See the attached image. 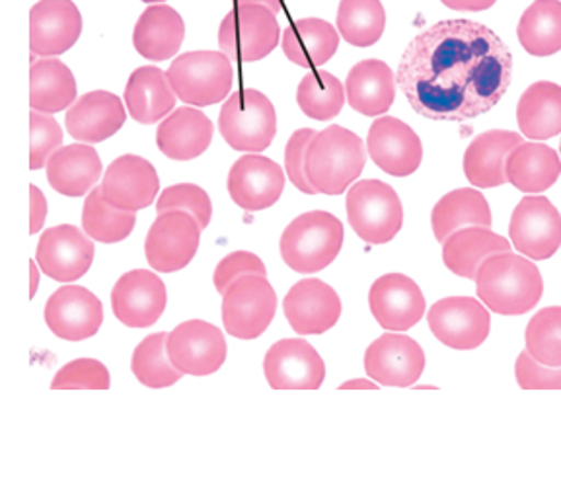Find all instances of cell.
Returning <instances> with one entry per match:
<instances>
[{"label":"cell","instance_id":"6da1fadb","mask_svg":"<svg viewBox=\"0 0 561 491\" xmlns=\"http://www.w3.org/2000/svg\"><path fill=\"white\" fill-rule=\"evenodd\" d=\"M513 53L490 26L455 18L415 35L396 80L403 96L433 122H468L488 114L507 94Z\"/></svg>","mask_w":561,"mask_h":491},{"label":"cell","instance_id":"7a4b0ae2","mask_svg":"<svg viewBox=\"0 0 561 491\" xmlns=\"http://www.w3.org/2000/svg\"><path fill=\"white\" fill-rule=\"evenodd\" d=\"M478 297L491 312L520 316L538 307L543 293L542 273L523 254H495L482 263L476 277Z\"/></svg>","mask_w":561,"mask_h":491},{"label":"cell","instance_id":"3957f363","mask_svg":"<svg viewBox=\"0 0 561 491\" xmlns=\"http://www.w3.org/2000/svg\"><path fill=\"white\" fill-rule=\"evenodd\" d=\"M367 152L357 133L342 125H330L308 147V182L318 193L342 195L365 170Z\"/></svg>","mask_w":561,"mask_h":491},{"label":"cell","instance_id":"277c9868","mask_svg":"<svg viewBox=\"0 0 561 491\" xmlns=\"http://www.w3.org/2000/svg\"><path fill=\"white\" fill-rule=\"evenodd\" d=\"M342 220L328 210H308L290 220L279 240L280 258L293 272L316 273L325 270L342 252Z\"/></svg>","mask_w":561,"mask_h":491},{"label":"cell","instance_id":"5b68a950","mask_svg":"<svg viewBox=\"0 0 561 491\" xmlns=\"http://www.w3.org/2000/svg\"><path fill=\"white\" fill-rule=\"evenodd\" d=\"M219 132L230 149L262 152L277 133V114L272 100L255 88H242L220 107Z\"/></svg>","mask_w":561,"mask_h":491},{"label":"cell","instance_id":"8992f818","mask_svg":"<svg viewBox=\"0 0 561 491\" xmlns=\"http://www.w3.org/2000/svg\"><path fill=\"white\" fill-rule=\"evenodd\" d=\"M178 100L205 107L230 96L234 70L227 53L190 52L175 57L167 70Z\"/></svg>","mask_w":561,"mask_h":491},{"label":"cell","instance_id":"52a82bcc","mask_svg":"<svg viewBox=\"0 0 561 491\" xmlns=\"http://www.w3.org/2000/svg\"><path fill=\"white\" fill-rule=\"evenodd\" d=\"M347 219L355 235L367 244H386L403 227V207L392 185L363 180L347 192Z\"/></svg>","mask_w":561,"mask_h":491},{"label":"cell","instance_id":"ba28073f","mask_svg":"<svg viewBox=\"0 0 561 491\" xmlns=\"http://www.w3.org/2000/svg\"><path fill=\"white\" fill-rule=\"evenodd\" d=\"M277 12L263 4H238L219 26L220 52L240 62L265 59L279 45Z\"/></svg>","mask_w":561,"mask_h":491},{"label":"cell","instance_id":"9c48e42d","mask_svg":"<svg viewBox=\"0 0 561 491\" xmlns=\"http://www.w3.org/2000/svg\"><path fill=\"white\" fill-rule=\"evenodd\" d=\"M277 295L263 275H245L222 295V324L232 338L255 340L275 318Z\"/></svg>","mask_w":561,"mask_h":491},{"label":"cell","instance_id":"30bf717a","mask_svg":"<svg viewBox=\"0 0 561 491\" xmlns=\"http://www.w3.org/2000/svg\"><path fill=\"white\" fill-rule=\"evenodd\" d=\"M202 230L197 219L185 210L160 213L145 240V255L150 267L160 273L187 267L199 250Z\"/></svg>","mask_w":561,"mask_h":491},{"label":"cell","instance_id":"8fae6325","mask_svg":"<svg viewBox=\"0 0 561 491\" xmlns=\"http://www.w3.org/2000/svg\"><path fill=\"white\" fill-rule=\"evenodd\" d=\"M511 242L530 260H550L561 246V215L542 195H528L518 202L508 222Z\"/></svg>","mask_w":561,"mask_h":491},{"label":"cell","instance_id":"7c38bea8","mask_svg":"<svg viewBox=\"0 0 561 491\" xmlns=\"http://www.w3.org/2000/svg\"><path fill=\"white\" fill-rule=\"evenodd\" d=\"M431 332L450 350H478L490 335L491 316L483 302L472 297H448L427 312Z\"/></svg>","mask_w":561,"mask_h":491},{"label":"cell","instance_id":"4fadbf2b","mask_svg":"<svg viewBox=\"0 0 561 491\" xmlns=\"http://www.w3.org/2000/svg\"><path fill=\"white\" fill-rule=\"evenodd\" d=\"M168 357L178 370L192 377H209L227 361V340L217 326L187 320L168 333Z\"/></svg>","mask_w":561,"mask_h":491},{"label":"cell","instance_id":"5bb4252c","mask_svg":"<svg viewBox=\"0 0 561 491\" xmlns=\"http://www.w3.org/2000/svg\"><path fill=\"white\" fill-rule=\"evenodd\" d=\"M94 240L75 225L47 228L35 250L42 272L59 283L79 281L94 263Z\"/></svg>","mask_w":561,"mask_h":491},{"label":"cell","instance_id":"9a60e30c","mask_svg":"<svg viewBox=\"0 0 561 491\" xmlns=\"http://www.w3.org/2000/svg\"><path fill=\"white\" fill-rule=\"evenodd\" d=\"M285 170L260 152H248L238 158L228 172L227 187L230 199L240 209H270L285 192Z\"/></svg>","mask_w":561,"mask_h":491},{"label":"cell","instance_id":"2e32d148","mask_svg":"<svg viewBox=\"0 0 561 491\" xmlns=\"http://www.w3.org/2000/svg\"><path fill=\"white\" fill-rule=\"evenodd\" d=\"M263 373L273 390H318L324 385L325 365L307 340L289 338L265 353Z\"/></svg>","mask_w":561,"mask_h":491},{"label":"cell","instance_id":"e0dca14e","mask_svg":"<svg viewBox=\"0 0 561 491\" xmlns=\"http://www.w3.org/2000/svg\"><path fill=\"white\" fill-rule=\"evenodd\" d=\"M45 324L65 342H84L104 322L102 300L92 290L67 285L55 290L44 310Z\"/></svg>","mask_w":561,"mask_h":491},{"label":"cell","instance_id":"ac0fdd59","mask_svg":"<svg viewBox=\"0 0 561 491\" xmlns=\"http://www.w3.org/2000/svg\"><path fill=\"white\" fill-rule=\"evenodd\" d=\"M164 281L149 270H133L122 275L112 290V308L123 326L142 330L157 324L167 310Z\"/></svg>","mask_w":561,"mask_h":491},{"label":"cell","instance_id":"d6986e66","mask_svg":"<svg viewBox=\"0 0 561 491\" xmlns=\"http://www.w3.org/2000/svg\"><path fill=\"white\" fill-rule=\"evenodd\" d=\"M365 370L378 385L408 388L425 370V351L402 333H385L365 351Z\"/></svg>","mask_w":561,"mask_h":491},{"label":"cell","instance_id":"ffe728a7","mask_svg":"<svg viewBox=\"0 0 561 491\" xmlns=\"http://www.w3.org/2000/svg\"><path fill=\"white\" fill-rule=\"evenodd\" d=\"M368 307L380 328L388 332H405L423 318L427 302L412 277L388 273L373 283L368 290Z\"/></svg>","mask_w":561,"mask_h":491},{"label":"cell","instance_id":"44dd1931","mask_svg":"<svg viewBox=\"0 0 561 491\" xmlns=\"http://www.w3.org/2000/svg\"><path fill=\"white\" fill-rule=\"evenodd\" d=\"M368 157L386 174L405 178L417 172L423 160L420 135L398 117H378L367 137Z\"/></svg>","mask_w":561,"mask_h":491},{"label":"cell","instance_id":"7402d4cb","mask_svg":"<svg viewBox=\"0 0 561 491\" xmlns=\"http://www.w3.org/2000/svg\"><path fill=\"white\" fill-rule=\"evenodd\" d=\"M100 187L105 202L112 203L117 209L137 213L147 209L157 199L160 178L157 168L147 158L123 155L107 167Z\"/></svg>","mask_w":561,"mask_h":491},{"label":"cell","instance_id":"603a6c76","mask_svg":"<svg viewBox=\"0 0 561 491\" xmlns=\"http://www.w3.org/2000/svg\"><path fill=\"white\" fill-rule=\"evenodd\" d=\"M82 34V14L72 0H37L30 10V47L39 57L69 52Z\"/></svg>","mask_w":561,"mask_h":491},{"label":"cell","instance_id":"cb8c5ba5","mask_svg":"<svg viewBox=\"0 0 561 491\" xmlns=\"http://www.w3.org/2000/svg\"><path fill=\"white\" fill-rule=\"evenodd\" d=\"M290 328L300 335H320L332 330L342 316V300L320 279H302L290 287L283 300Z\"/></svg>","mask_w":561,"mask_h":491},{"label":"cell","instance_id":"d4e9b609","mask_svg":"<svg viewBox=\"0 0 561 491\" xmlns=\"http://www.w3.org/2000/svg\"><path fill=\"white\" fill-rule=\"evenodd\" d=\"M127 105L122 98L105 90H94L80 96L65 115V125L70 137L80 142L96 145L114 137L127 119Z\"/></svg>","mask_w":561,"mask_h":491},{"label":"cell","instance_id":"484cf974","mask_svg":"<svg viewBox=\"0 0 561 491\" xmlns=\"http://www.w3.org/2000/svg\"><path fill=\"white\" fill-rule=\"evenodd\" d=\"M518 145H523L520 133L491 129L478 135L465 152L466 180L483 190L507 184V158Z\"/></svg>","mask_w":561,"mask_h":491},{"label":"cell","instance_id":"4316f807","mask_svg":"<svg viewBox=\"0 0 561 491\" xmlns=\"http://www.w3.org/2000/svg\"><path fill=\"white\" fill-rule=\"evenodd\" d=\"M215 125L202 110L192 105L178 107L162 119L157 129V147L172 160H193L209 149Z\"/></svg>","mask_w":561,"mask_h":491},{"label":"cell","instance_id":"83f0119b","mask_svg":"<svg viewBox=\"0 0 561 491\" xmlns=\"http://www.w3.org/2000/svg\"><path fill=\"white\" fill-rule=\"evenodd\" d=\"M45 170L47 182L55 192L67 197H80L96 187L104 167L92 145L75 142L53 152Z\"/></svg>","mask_w":561,"mask_h":491},{"label":"cell","instance_id":"f1b7e54d","mask_svg":"<svg viewBox=\"0 0 561 491\" xmlns=\"http://www.w3.org/2000/svg\"><path fill=\"white\" fill-rule=\"evenodd\" d=\"M178 94L168 75L154 65H145L131 72L125 87V105L135 122L154 125L174 112Z\"/></svg>","mask_w":561,"mask_h":491},{"label":"cell","instance_id":"f546056e","mask_svg":"<svg viewBox=\"0 0 561 491\" xmlns=\"http://www.w3.org/2000/svg\"><path fill=\"white\" fill-rule=\"evenodd\" d=\"M185 22L168 4H150L133 30V45L140 57L160 62L172 59L184 44Z\"/></svg>","mask_w":561,"mask_h":491},{"label":"cell","instance_id":"4dcf8cb0","mask_svg":"<svg viewBox=\"0 0 561 491\" xmlns=\"http://www.w3.org/2000/svg\"><path fill=\"white\" fill-rule=\"evenodd\" d=\"M396 84V75L385 61L365 59L351 67L345 94L355 112L375 117L386 114L394 104Z\"/></svg>","mask_w":561,"mask_h":491},{"label":"cell","instance_id":"1f68e13d","mask_svg":"<svg viewBox=\"0 0 561 491\" xmlns=\"http://www.w3.org/2000/svg\"><path fill=\"white\" fill-rule=\"evenodd\" d=\"M340 35V30H335L328 20L300 18L283 32L280 47L297 67L318 69L337 52Z\"/></svg>","mask_w":561,"mask_h":491},{"label":"cell","instance_id":"d6a6232c","mask_svg":"<svg viewBox=\"0 0 561 491\" xmlns=\"http://www.w3.org/2000/svg\"><path fill=\"white\" fill-rule=\"evenodd\" d=\"M511 252L507 238L495 235L491 228L468 227L456 230L443 242V262L450 272L476 281L482 263L495 254Z\"/></svg>","mask_w":561,"mask_h":491},{"label":"cell","instance_id":"836d02e7","mask_svg":"<svg viewBox=\"0 0 561 491\" xmlns=\"http://www.w3.org/2000/svg\"><path fill=\"white\" fill-rule=\"evenodd\" d=\"M491 225H493V215H491L490 203L476 187H460V190L448 192L431 210L433 235L440 244L460 228H491Z\"/></svg>","mask_w":561,"mask_h":491},{"label":"cell","instance_id":"e575fe53","mask_svg":"<svg viewBox=\"0 0 561 491\" xmlns=\"http://www.w3.org/2000/svg\"><path fill=\"white\" fill-rule=\"evenodd\" d=\"M505 172L508 184L518 192L542 193L560 180L561 160L552 147L530 140L508 155Z\"/></svg>","mask_w":561,"mask_h":491},{"label":"cell","instance_id":"d590c367","mask_svg":"<svg viewBox=\"0 0 561 491\" xmlns=\"http://www.w3.org/2000/svg\"><path fill=\"white\" fill-rule=\"evenodd\" d=\"M518 129L530 140H548L561 133V87L538 80L526 88L517 104Z\"/></svg>","mask_w":561,"mask_h":491},{"label":"cell","instance_id":"8d00e7d4","mask_svg":"<svg viewBox=\"0 0 561 491\" xmlns=\"http://www.w3.org/2000/svg\"><path fill=\"white\" fill-rule=\"evenodd\" d=\"M77 102L72 70L55 57H44L30 69V105L44 114H59Z\"/></svg>","mask_w":561,"mask_h":491},{"label":"cell","instance_id":"74e56055","mask_svg":"<svg viewBox=\"0 0 561 491\" xmlns=\"http://www.w3.org/2000/svg\"><path fill=\"white\" fill-rule=\"evenodd\" d=\"M523 49L535 57L561 52V0H535L517 26Z\"/></svg>","mask_w":561,"mask_h":491},{"label":"cell","instance_id":"f35d334b","mask_svg":"<svg viewBox=\"0 0 561 491\" xmlns=\"http://www.w3.org/2000/svg\"><path fill=\"white\" fill-rule=\"evenodd\" d=\"M137 215L133 210H122L112 203L105 202L102 187H94L88 193L87 202L82 207V230L88 237L102 244H117L135 228Z\"/></svg>","mask_w":561,"mask_h":491},{"label":"cell","instance_id":"ab89813d","mask_svg":"<svg viewBox=\"0 0 561 491\" xmlns=\"http://www.w3.org/2000/svg\"><path fill=\"white\" fill-rule=\"evenodd\" d=\"M386 10L380 0H340L337 30L347 44L370 47L385 34Z\"/></svg>","mask_w":561,"mask_h":491},{"label":"cell","instance_id":"60d3db41","mask_svg":"<svg viewBox=\"0 0 561 491\" xmlns=\"http://www.w3.org/2000/svg\"><path fill=\"white\" fill-rule=\"evenodd\" d=\"M345 98V87L328 70L308 72L297 88L298 107L316 122H330L340 115Z\"/></svg>","mask_w":561,"mask_h":491},{"label":"cell","instance_id":"b9f144b4","mask_svg":"<svg viewBox=\"0 0 561 491\" xmlns=\"http://www.w3.org/2000/svg\"><path fill=\"white\" fill-rule=\"evenodd\" d=\"M168 333H152L135 347L131 370L140 385L147 388H168L184 377L168 357Z\"/></svg>","mask_w":561,"mask_h":491},{"label":"cell","instance_id":"7bdbcfd3","mask_svg":"<svg viewBox=\"0 0 561 491\" xmlns=\"http://www.w3.org/2000/svg\"><path fill=\"white\" fill-rule=\"evenodd\" d=\"M526 351L538 363L561 367V307L542 308L526 326Z\"/></svg>","mask_w":561,"mask_h":491},{"label":"cell","instance_id":"ee69618b","mask_svg":"<svg viewBox=\"0 0 561 491\" xmlns=\"http://www.w3.org/2000/svg\"><path fill=\"white\" fill-rule=\"evenodd\" d=\"M167 210H185L193 215L202 228L209 227L213 217V203L209 193L195 184H175L160 193L157 202V213Z\"/></svg>","mask_w":561,"mask_h":491},{"label":"cell","instance_id":"f6af8a7d","mask_svg":"<svg viewBox=\"0 0 561 491\" xmlns=\"http://www.w3.org/2000/svg\"><path fill=\"white\" fill-rule=\"evenodd\" d=\"M110 370L96 359L70 361L51 382L53 390H110Z\"/></svg>","mask_w":561,"mask_h":491},{"label":"cell","instance_id":"bcb514c9","mask_svg":"<svg viewBox=\"0 0 561 491\" xmlns=\"http://www.w3.org/2000/svg\"><path fill=\"white\" fill-rule=\"evenodd\" d=\"M30 133H32V142H30V168L32 170H42L51 158L53 152L62 147V129L51 114H44L32 110L30 114Z\"/></svg>","mask_w":561,"mask_h":491},{"label":"cell","instance_id":"7dc6e473","mask_svg":"<svg viewBox=\"0 0 561 491\" xmlns=\"http://www.w3.org/2000/svg\"><path fill=\"white\" fill-rule=\"evenodd\" d=\"M318 133L314 129H298L290 135L285 149V172L289 175L290 184L297 187L298 192L307 195H316L314 185L308 182L307 175V152L310 142L314 140Z\"/></svg>","mask_w":561,"mask_h":491},{"label":"cell","instance_id":"c3c4849f","mask_svg":"<svg viewBox=\"0 0 561 491\" xmlns=\"http://www.w3.org/2000/svg\"><path fill=\"white\" fill-rule=\"evenodd\" d=\"M245 275H263L267 277V270L263 265L262 260L252 252H232L227 258L220 260L219 265L215 267V275H213V283H215V289L219 295H225L228 287Z\"/></svg>","mask_w":561,"mask_h":491},{"label":"cell","instance_id":"681fc988","mask_svg":"<svg viewBox=\"0 0 561 491\" xmlns=\"http://www.w3.org/2000/svg\"><path fill=\"white\" fill-rule=\"evenodd\" d=\"M515 377L523 390H561V367L542 365L526 350L517 357Z\"/></svg>","mask_w":561,"mask_h":491},{"label":"cell","instance_id":"f907efd6","mask_svg":"<svg viewBox=\"0 0 561 491\" xmlns=\"http://www.w3.org/2000/svg\"><path fill=\"white\" fill-rule=\"evenodd\" d=\"M47 199L37 185H30V235H37L47 219Z\"/></svg>","mask_w":561,"mask_h":491},{"label":"cell","instance_id":"816d5d0a","mask_svg":"<svg viewBox=\"0 0 561 491\" xmlns=\"http://www.w3.org/2000/svg\"><path fill=\"white\" fill-rule=\"evenodd\" d=\"M445 7L460 12H482L497 2V0H440Z\"/></svg>","mask_w":561,"mask_h":491},{"label":"cell","instance_id":"f5cc1de1","mask_svg":"<svg viewBox=\"0 0 561 491\" xmlns=\"http://www.w3.org/2000/svg\"><path fill=\"white\" fill-rule=\"evenodd\" d=\"M357 388H363V390H378V385L375 380L355 378V380H347V382H343V385L340 386V390H357Z\"/></svg>","mask_w":561,"mask_h":491},{"label":"cell","instance_id":"db71d44e","mask_svg":"<svg viewBox=\"0 0 561 491\" xmlns=\"http://www.w3.org/2000/svg\"><path fill=\"white\" fill-rule=\"evenodd\" d=\"M39 263L30 262V298L35 297V293H37V285H39Z\"/></svg>","mask_w":561,"mask_h":491},{"label":"cell","instance_id":"11a10c76","mask_svg":"<svg viewBox=\"0 0 561 491\" xmlns=\"http://www.w3.org/2000/svg\"><path fill=\"white\" fill-rule=\"evenodd\" d=\"M237 2L238 4H263V7L272 9L273 12H280L285 0H237Z\"/></svg>","mask_w":561,"mask_h":491},{"label":"cell","instance_id":"9f6ffc18","mask_svg":"<svg viewBox=\"0 0 561 491\" xmlns=\"http://www.w3.org/2000/svg\"><path fill=\"white\" fill-rule=\"evenodd\" d=\"M142 2H149V4H162L164 0H142Z\"/></svg>","mask_w":561,"mask_h":491},{"label":"cell","instance_id":"6f0895ef","mask_svg":"<svg viewBox=\"0 0 561 491\" xmlns=\"http://www.w3.org/2000/svg\"><path fill=\"white\" fill-rule=\"evenodd\" d=\"M560 152H561V140H560Z\"/></svg>","mask_w":561,"mask_h":491}]
</instances>
